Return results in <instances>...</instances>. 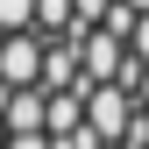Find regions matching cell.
Masks as SVG:
<instances>
[{
	"instance_id": "6da1fadb",
	"label": "cell",
	"mask_w": 149,
	"mask_h": 149,
	"mask_svg": "<svg viewBox=\"0 0 149 149\" xmlns=\"http://www.w3.org/2000/svg\"><path fill=\"white\" fill-rule=\"evenodd\" d=\"M0 149H149V0H0Z\"/></svg>"
}]
</instances>
